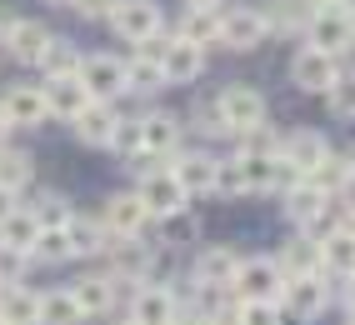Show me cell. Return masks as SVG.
<instances>
[{"mask_svg": "<svg viewBox=\"0 0 355 325\" xmlns=\"http://www.w3.org/2000/svg\"><path fill=\"white\" fill-rule=\"evenodd\" d=\"M235 300H280L286 295V275H280V265L270 261V255H250V261H241V270H235Z\"/></svg>", "mask_w": 355, "mask_h": 325, "instance_id": "1", "label": "cell"}, {"mask_svg": "<svg viewBox=\"0 0 355 325\" xmlns=\"http://www.w3.org/2000/svg\"><path fill=\"white\" fill-rule=\"evenodd\" d=\"M135 195H140V205H146V216H160V220L180 216L185 200H191V195L180 191V180H175L171 166H165V170H146V175H140V191H135Z\"/></svg>", "mask_w": 355, "mask_h": 325, "instance_id": "2", "label": "cell"}, {"mask_svg": "<svg viewBox=\"0 0 355 325\" xmlns=\"http://www.w3.org/2000/svg\"><path fill=\"white\" fill-rule=\"evenodd\" d=\"M76 80L85 85L90 100H105L110 105L125 90V60H115V55H85L80 71H76Z\"/></svg>", "mask_w": 355, "mask_h": 325, "instance_id": "3", "label": "cell"}, {"mask_svg": "<svg viewBox=\"0 0 355 325\" xmlns=\"http://www.w3.org/2000/svg\"><path fill=\"white\" fill-rule=\"evenodd\" d=\"M216 105H220V115H225L230 135H241V130H250V125H266V96H260L255 85H225L220 96H216Z\"/></svg>", "mask_w": 355, "mask_h": 325, "instance_id": "4", "label": "cell"}, {"mask_svg": "<svg viewBox=\"0 0 355 325\" xmlns=\"http://www.w3.org/2000/svg\"><path fill=\"white\" fill-rule=\"evenodd\" d=\"M311 40H315V51H325V55L355 51V15L350 10H315L311 15Z\"/></svg>", "mask_w": 355, "mask_h": 325, "instance_id": "5", "label": "cell"}, {"mask_svg": "<svg viewBox=\"0 0 355 325\" xmlns=\"http://www.w3.org/2000/svg\"><path fill=\"white\" fill-rule=\"evenodd\" d=\"M110 26L115 35H125V40H150L160 30V10H155V0H121V6L110 10Z\"/></svg>", "mask_w": 355, "mask_h": 325, "instance_id": "6", "label": "cell"}, {"mask_svg": "<svg viewBox=\"0 0 355 325\" xmlns=\"http://www.w3.org/2000/svg\"><path fill=\"white\" fill-rule=\"evenodd\" d=\"M146 205H140V195L130 191V195H110L105 200V216H101V230L105 236H121V240H135L140 230H146Z\"/></svg>", "mask_w": 355, "mask_h": 325, "instance_id": "7", "label": "cell"}, {"mask_svg": "<svg viewBox=\"0 0 355 325\" xmlns=\"http://www.w3.org/2000/svg\"><path fill=\"white\" fill-rule=\"evenodd\" d=\"M325 300H330V290H325V275L320 270L286 281V310H291V320H315L325 310Z\"/></svg>", "mask_w": 355, "mask_h": 325, "instance_id": "8", "label": "cell"}, {"mask_svg": "<svg viewBox=\"0 0 355 325\" xmlns=\"http://www.w3.org/2000/svg\"><path fill=\"white\" fill-rule=\"evenodd\" d=\"M325 155H330V146H325L320 130H295V135H286V141H280V160H286V166H295L300 175H315Z\"/></svg>", "mask_w": 355, "mask_h": 325, "instance_id": "9", "label": "cell"}, {"mask_svg": "<svg viewBox=\"0 0 355 325\" xmlns=\"http://www.w3.org/2000/svg\"><path fill=\"white\" fill-rule=\"evenodd\" d=\"M336 55H325V51H315V45H305V51L291 60V80L300 85V90H330L336 85Z\"/></svg>", "mask_w": 355, "mask_h": 325, "instance_id": "10", "label": "cell"}, {"mask_svg": "<svg viewBox=\"0 0 355 325\" xmlns=\"http://www.w3.org/2000/svg\"><path fill=\"white\" fill-rule=\"evenodd\" d=\"M160 71H165V80H175V85H185V80H196L200 71H205V45H191V40H165V55H160Z\"/></svg>", "mask_w": 355, "mask_h": 325, "instance_id": "11", "label": "cell"}, {"mask_svg": "<svg viewBox=\"0 0 355 325\" xmlns=\"http://www.w3.org/2000/svg\"><path fill=\"white\" fill-rule=\"evenodd\" d=\"M266 35H270V30H266V15H260L255 6L220 15V45H230V51H250V45H260Z\"/></svg>", "mask_w": 355, "mask_h": 325, "instance_id": "12", "label": "cell"}, {"mask_svg": "<svg viewBox=\"0 0 355 325\" xmlns=\"http://www.w3.org/2000/svg\"><path fill=\"white\" fill-rule=\"evenodd\" d=\"M235 270H241V255L225 250V245H210V250H200V261H196V281L205 290H230Z\"/></svg>", "mask_w": 355, "mask_h": 325, "instance_id": "13", "label": "cell"}, {"mask_svg": "<svg viewBox=\"0 0 355 325\" xmlns=\"http://www.w3.org/2000/svg\"><path fill=\"white\" fill-rule=\"evenodd\" d=\"M130 325H175V295L165 286H146L130 300Z\"/></svg>", "mask_w": 355, "mask_h": 325, "instance_id": "14", "label": "cell"}, {"mask_svg": "<svg viewBox=\"0 0 355 325\" xmlns=\"http://www.w3.org/2000/svg\"><path fill=\"white\" fill-rule=\"evenodd\" d=\"M0 115H6V125H20V130H31L45 121V96H40V85H15L6 100H0Z\"/></svg>", "mask_w": 355, "mask_h": 325, "instance_id": "15", "label": "cell"}, {"mask_svg": "<svg viewBox=\"0 0 355 325\" xmlns=\"http://www.w3.org/2000/svg\"><path fill=\"white\" fill-rule=\"evenodd\" d=\"M45 115H60V121H76V115L90 105V96H85V85L76 80V76H65V80H45Z\"/></svg>", "mask_w": 355, "mask_h": 325, "instance_id": "16", "label": "cell"}, {"mask_svg": "<svg viewBox=\"0 0 355 325\" xmlns=\"http://www.w3.org/2000/svg\"><path fill=\"white\" fill-rule=\"evenodd\" d=\"M40 240V220L31 216V205H15V211L0 220V250H15V255H31Z\"/></svg>", "mask_w": 355, "mask_h": 325, "instance_id": "17", "label": "cell"}, {"mask_svg": "<svg viewBox=\"0 0 355 325\" xmlns=\"http://www.w3.org/2000/svg\"><path fill=\"white\" fill-rule=\"evenodd\" d=\"M70 125H76V135H80L85 146H110V135H115V125H121V115H115L105 100H90Z\"/></svg>", "mask_w": 355, "mask_h": 325, "instance_id": "18", "label": "cell"}, {"mask_svg": "<svg viewBox=\"0 0 355 325\" xmlns=\"http://www.w3.org/2000/svg\"><path fill=\"white\" fill-rule=\"evenodd\" d=\"M6 45H10V55H15L20 65H40V55H45V45H51V35H45L40 20H15V26L6 30Z\"/></svg>", "mask_w": 355, "mask_h": 325, "instance_id": "19", "label": "cell"}, {"mask_svg": "<svg viewBox=\"0 0 355 325\" xmlns=\"http://www.w3.org/2000/svg\"><path fill=\"white\" fill-rule=\"evenodd\" d=\"M40 295L31 286H0V325H35Z\"/></svg>", "mask_w": 355, "mask_h": 325, "instance_id": "20", "label": "cell"}, {"mask_svg": "<svg viewBox=\"0 0 355 325\" xmlns=\"http://www.w3.org/2000/svg\"><path fill=\"white\" fill-rule=\"evenodd\" d=\"M70 295H76L80 315H105L115 306V281H110V275H85V281L70 286Z\"/></svg>", "mask_w": 355, "mask_h": 325, "instance_id": "21", "label": "cell"}, {"mask_svg": "<svg viewBox=\"0 0 355 325\" xmlns=\"http://www.w3.org/2000/svg\"><path fill=\"white\" fill-rule=\"evenodd\" d=\"M171 170H175V180H180L185 195H200V191L216 185V160H210V155H180Z\"/></svg>", "mask_w": 355, "mask_h": 325, "instance_id": "22", "label": "cell"}, {"mask_svg": "<svg viewBox=\"0 0 355 325\" xmlns=\"http://www.w3.org/2000/svg\"><path fill=\"white\" fill-rule=\"evenodd\" d=\"M320 265L325 270H340V275H355V236L350 230H330V236L320 240Z\"/></svg>", "mask_w": 355, "mask_h": 325, "instance_id": "23", "label": "cell"}, {"mask_svg": "<svg viewBox=\"0 0 355 325\" xmlns=\"http://www.w3.org/2000/svg\"><path fill=\"white\" fill-rule=\"evenodd\" d=\"M140 135H146V155H165L180 141V121L175 115H146V121H140Z\"/></svg>", "mask_w": 355, "mask_h": 325, "instance_id": "24", "label": "cell"}, {"mask_svg": "<svg viewBox=\"0 0 355 325\" xmlns=\"http://www.w3.org/2000/svg\"><path fill=\"white\" fill-rule=\"evenodd\" d=\"M80 306H76V295L70 290H45L40 295V320L35 325H80Z\"/></svg>", "mask_w": 355, "mask_h": 325, "instance_id": "25", "label": "cell"}, {"mask_svg": "<svg viewBox=\"0 0 355 325\" xmlns=\"http://www.w3.org/2000/svg\"><path fill=\"white\" fill-rule=\"evenodd\" d=\"M305 180H311L320 195H336V191H345L355 175H350V160H345V155H325V160H320V170H315V175H305Z\"/></svg>", "mask_w": 355, "mask_h": 325, "instance_id": "26", "label": "cell"}, {"mask_svg": "<svg viewBox=\"0 0 355 325\" xmlns=\"http://www.w3.org/2000/svg\"><path fill=\"white\" fill-rule=\"evenodd\" d=\"M320 211H325V195L315 191L311 180H300L295 191H286V216H291V220H300V225H305V220H315Z\"/></svg>", "mask_w": 355, "mask_h": 325, "instance_id": "27", "label": "cell"}, {"mask_svg": "<svg viewBox=\"0 0 355 325\" xmlns=\"http://www.w3.org/2000/svg\"><path fill=\"white\" fill-rule=\"evenodd\" d=\"M40 71L51 76V80H65V76H76V71H80V55H76V45H70V40H51V45H45V55H40Z\"/></svg>", "mask_w": 355, "mask_h": 325, "instance_id": "28", "label": "cell"}, {"mask_svg": "<svg viewBox=\"0 0 355 325\" xmlns=\"http://www.w3.org/2000/svg\"><path fill=\"white\" fill-rule=\"evenodd\" d=\"M31 175H35V160L26 155V150H6L0 146V185L15 195L20 185H31Z\"/></svg>", "mask_w": 355, "mask_h": 325, "instance_id": "29", "label": "cell"}, {"mask_svg": "<svg viewBox=\"0 0 355 325\" xmlns=\"http://www.w3.org/2000/svg\"><path fill=\"white\" fill-rule=\"evenodd\" d=\"M280 275L286 281H295V275H315V265H320V245H311V240H295L286 255H280Z\"/></svg>", "mask_w": 355, "mask_h": 325, "instance_id": "30", "label": "cell"}, {"mask_svg": "<svg viewBox=\"0 0 355 325\" xmlns=\"http://www.w3.org/2000/svg\"><path fill=\"white\" fill-rule=\"evenodd\" d=\"M260 15H266V30H300L305 20H311L300 0H266V10H260Z\"/></svg>", "mask_w": 355, "mask_h": 325, "instance_id": "31", "label": "cell"}, {"mask_svg": "<svg viewBox=\"0 0 355 325\" xmlns=\"http://www.w3.org/2000/svg\"><path fill=\"white\" fill-rule=\"evenodd\" d=\"M65 240H70V255H101V250H105V230H101V225H90V220H76V216H70Z\"/></svg>", "mask_w": 355, "mask_h": 325, "instance_id": "32", "label": "cell"}, {"mask_svg": "<svg viewBox=\"0 0 355 325\" xmlns=\"http://www.w3.org/2000/svg\"><path fill=\"white\" fill-rule=\"evenodd\" d=\"M31 216L40 220V230H60V225H70V200L55 195V191H45V195L31 205Z\"/></svg>", "mask_w": 355, "mask_h": 325, "instance_id": "33", "label": "cell"}, {"mask_svg": "<svg viewBox=\"0 0 355 325\" xmlns=\"http://www.w3.org/2000/svg\"><path fill=\"white\" fill-rule=\"evenodd\" d=\"M125 85H130V90H160V85H165L160 60H150V55H135V60H125Z\"/></svg>", "mask_w": 355, "mask_h": 325, "instance_id": "34", "label": "cell"}, {"mask_svg": "<svg viewBox=\"0 0 355 325\" xmlns=\"http://www.w3.org/2000/svg\"><path fill=\"white\" fill-rule=\"evenodd\" d=\"M210 35H220V15H216V10H185V20H180V40L205 45Z\"/></svg>", "mask_w": 355, "mask_h": 325, "instance_id": "35", "label": "cell"}, {"mask_svg": "<svg viewBox=\"0 0 355 325\" xmlns=\"http://www.w3.org/2000/svg\"><path fill=\"white\" fill-rule=\"evenodd\" d=\"M31 261H45V265H60V261H70L65 225H60V230H40V240H35V250H31Z\"/></svg>", "mask_w": 355, "mask_h": 325, "instance_id": "36", "label": "cell"}, {"mask_svg": "<svg viewBox=\"0 0 355 325\" xmlns=\"http://www.w3.org/2000/svg\"><path fill=\"white\" fill-rule=\"evenodd\" d=\"M241 155H260V160H275L280 155V141L266 130V125H250V130H241Z\"/></svg>", "mask_w": 355, "mask_h": 325, "instance_id": "37", "label": "cell"}, {"mask_svg": "<svg viewBox=\"0 0 355 325\" xmlns=\"http://www.w3.org/2000/svg\"><path fill=\"white\" fill-rule=\"evenodd\" d=\"M241 170H245V191H275V160L241 155Z\"/></svg>", "mask_w": 355, "mask_h": 325, "instance_id": "38", "label": "cell"}, {"mask_svg": "<svg viewBox=\"0 0 355 325\" xmlns=\"http://www.w3.org/2000/svg\"><path fill=\"white\" fill-rule=\"evenodd\" d=\"M216 195H245V170L241 160H216V185H210Z\"/></svg>", "mask_w": 355, "mask_h": 325, "instance_id": "39", "label": "cell"}, {"mask_svg": "<svg viewBox=\"0 0 355 325\" xmlns=\"http://www.w3.org/2000/svg\"><path fill=\"white\" fill-rule=\"evenodd\" d=\"M110 150H115V155H146V135H140V121H121V125H115Z\"/></svg>", "mask_w": 355, "mask_h": 325, "instance_id": "40", "label": "cell"}, {"mask_svg": "<svg viewBox=\"0 0 355 325\" xmlns=\"http://www.w3.org/2000/svg\"><path fill=\"white\" fill-rule=\"evenodd\" d=\"M330 110H336L340 121H355V76H336V85H330Z\"/></svg>", "mask_w": 355, "mask_h": 325, "instance_id": "41", "label": "cell"}, {"mask_svg": "<svg viewBox=\"0 0 355 325\" xmlns=\"http://www.w3.org/2000/svg\"><path fill=\"white\" fill-rule=\"evenodd\" d=\"M241 325H280V306H275V300H245V306H241Z\"/></svg>", "mask_w": 355, "mask_h": 325, "instance_id": "42", "label": "cell"}, {"mask_svg": "<svg viewBox=\"0 0 355 325\" xmlns=\"http://www.w3.org/2000/svg\"><path fill=\"white\" fill-rule=\"evenodd\" d=\"M196 130H205V135H230V125H225V115H220L216 100H210V105L200 100V105H196Z\"/></svg>", "mask_w": 355, "mask_h": 325, "instance_id": "43", "label": "cell"}, {"mask_svg": "<svg viewBox=\"0 0 355 325\" xmlns=\"http://www.w3.org/2000/svg\"><path fill=\"white\" fill-rule=\"evenodd\" d=\"M191 236H196V225L185 220V211L165 220V240H175V245H191Z\"/></svg>", "mask_w": 355, "mask_h": 325, "instance_id": "44", "label": "cell"}, {"mask_svg": "<svg viewBox=\"0 0 355 325\" xmlns=\"http://www.w3.org/2000/svg\"><path fill=\"white\" fill-rule=\"evenodd\" d=\"M70 6H76L85 20H101V15H110L115 6H121V0H70Z\"/></svg>", "mask_w": 355, "mask_h": 325, "instance_id": "45", "label": "cell"}, {"mask_svg": "<svg viewBox=\"0 0 355 325\" xmlns=\"http://www.w3.org/2000/svg\"><path fill=\"white\" fill-rule=\"evenodd\" d=\"M205 315H210V325H241V300H225V306L205 310Z\"/></svg>", "mask_w": 355, "mask_h": 325, "instance_id": "46", "label": "cell"}, {"mask_svg": "<svg viewBox=\"0 0 355 325\" xmlns=\"http://www.w3.org/2000/svg\"><path fill=\"white\" fill-rule=\"evenodd\" d=\"M10 211H15V195H10V191H6V185H0V220H6V216H10Z\"/></svg>", "mask_w": 355, "mask_h": 325, "instance_id": "47", "label": "cell"}, {"mask_svg": "<svg viewBox=\"0 0 355 325\" xmlns=\"http://www.w3.org/2000/svg\"><path fill=\"white\" fill-rule=\"evenodd\" d=\"M305 6H311V10H340L345 0H305Z\"/></svg>", "mask_w": 355, "mask_h": 325, "instance_id": "48", "label": "cell"}, {"mask_svg": "<svg viewBox=\"0 0 355 325\" xmlns=\"http://www.w3.org/2000/svg\"><path fill=\"white\" fill-rule=\"evenodd\" d=\"M345 310H350V320H355V275H350V286H345Z\"/></svg>", "mask_w": 355, "mask_h": 325, "instance_id": "49", "label": "cell"}, {"mask_svg": "<svg viewBox=\"0 0 355 325\" xmlns=\"http://www.w3.org/2000/svg\"><path fill=\"white\" fill-rule=\"evenodd\" d=\"M220 0H191V10H216Z\"/></svg>", "mask_w": 355, "mask_h": 325, "instance_id": "50", "label": "cell"}, {"mask_svg": "<svg viewBox=\"0 0 355 325\" xmlns=\"http://www.w3.org/2000/svg\"><path fill=\"white\" fill-rule=\"evenodd\" d=\"M180 325H210V315L200 310V315H191V320H180Z\"/></svg>", "mask_w": 355, "mask_h": 325, "instance_id": "51", "label": "cell"}, {"mask_svg": "<svg viewBox=\"0 0 355 325\" xmlns=\"http://www.w3.org/2000/svg\"><path fill=\"white\" fill-rule=\"evenodd\" d=\"M345 160H350V175H355V146H350V155H345Z\"/></svg>", "mask_w": 355, "mask_h": 325, "instance_id": "52", "label": "cell"}]
</instances>
